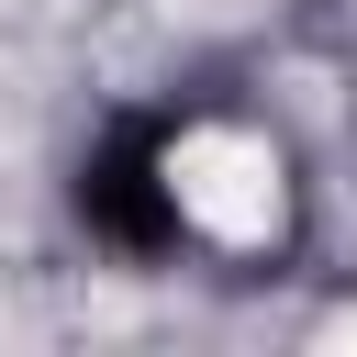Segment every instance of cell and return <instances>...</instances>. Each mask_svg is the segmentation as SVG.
Listing matches in <instances>:
<instances>
[{
	"mask_svg": "<svg viewBox=\"0 0 357 357\" xmlns=\"http://www.w3.org/2000/svg\"><path fill=\"white\" fill-rule=\"evenodd\" d=\"M335 335H346V346H357V324H335Z\"/></svg>",
	"mask_w": 357,
	"mask_h": 357,
	"instance_id": "obj_3",
	"label": "cell"
},
{
	"mask_svg": "<svg viewBox=\"0 0 357 357\" xmlns=\"http://www.w3.org/2000/svg\"><path fill=\"white\" fill-rule=\"evenodd\" d=\"M178 212L223 245H257L279 234V156L257 134H190L178 145Z\"/></svg>",
	"mask_w": 357,
	"mask_h": 357,
	"instance_id": "obj_1",
	"label": "cell"
},
{
	"mask_svg": "<svg viewBox=\"0 0 357 357\" xmlns=\"http://www.w3.org/2000/svg\"><path fill=\"white\" fill-rule=\"evenodd\" d=\"M167 11H190V22H234L245 0H167Z\"/></svg>",
	"mask_w": 357,
	"mask_h": 357,
	"instance_id": "obj_2",
	"label": "cell"
}]
</instances>
